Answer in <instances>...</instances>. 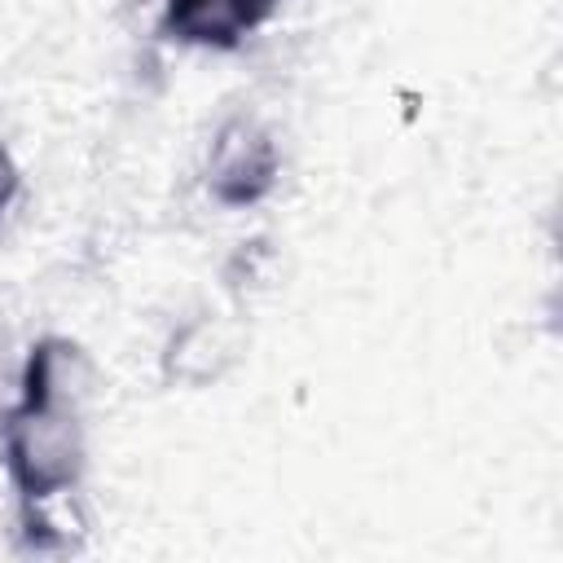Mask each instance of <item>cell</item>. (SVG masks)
Returning a JSON list of instances; mask_svg holds the SVG:
<instances>
[{"mask_svg": "<svg viewBox=\"0 0 563 563\" xmlns=\"http://www.w3.org/2000/svg\"><path fill=\"white\" fill-rule=\"evenodd\" d=\"M9 457L26 493L66 488L79 471V440H75L70 405L26 396V409L18 413L13 435H9Z\"/></svg>", "mask_w": 563, "mask_h": 563, "instance_id": "obj_1", "label": "cell"}, {"mask_svg": "<svg viewBox=\"0 0 563 563\" xmlns=\"http://www.w3.org/2000/svg\"><path fill=\"white\" fill-rule=\"evenodd\" d=\"M273 180V145L251 123H229L211 154V185L229 202H251Z\"/></svg>", "mask_w": 563, "mask_h": 563, "instance_id": "obj_2", "label": "cell"}, {"mask_svg": "<svg viewBox=\"0 0 563 563\" xmlns=\"http://www.w3.org/2000/svg\"><path fill=\"white\" fill-rule=\"evenodd\" d=\"M264 9H268V0H172V26H176L185 40L229 44V40H238V31H246Z\"/></svg>", "mask_w": 563, "mask_h": 563, "instance_id": "obj_3", "label": "cell"}, {"mask_svg": "<svg viewBox=\"0 0 563 563\" xmlns=\"http://www.w3.org/2000/svg\"><path fill=\"white\" fill-rule=\"evenodd\" d=\"M9 194H13V163H9V154L0 150V207L9 202Z\"/></svg>", "mask_w": 563, "mask_h": 563, "instance_id": "obj_4", "label": "cell"}]
</instances>
